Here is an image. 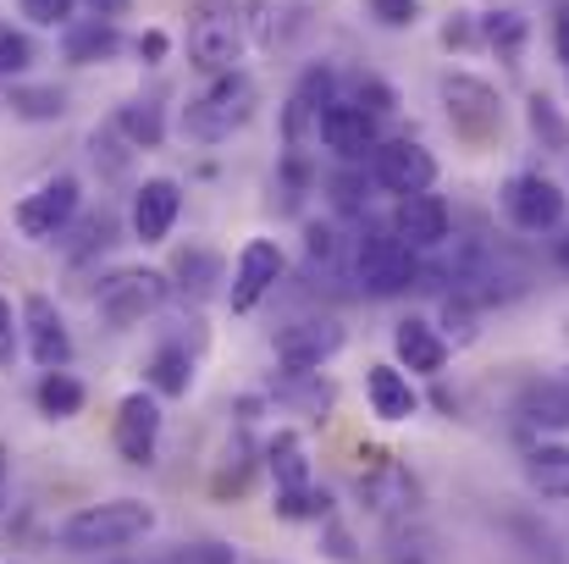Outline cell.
<instances>
[{"label":"cell","mask_w":569,"mask_h":564,"mask_svg":"<svg viewBox=\"0 0 569 564\" xmlns=\"http://www.w3.org/2000/svg\"><path fill=\"white\" fill-rule=\"evenodd\" d=\"M349 271H355L360 294L398 299V294H409V288L420 283L426 266H420V249H415L392 221H366L360 238H355V249H349Z\"/></svg>","instance_id":"1"},{"label":"cell","mask_w":569,"mask_h":564,"mask_svg":"<svg viewBox=\"0 0 569 564\" xmlns=\"http://www.w3.org/2000/svg\"><path fill=\"white\" fill-rule=\"evenodd\" d=\"M150 532H156V509L144 498H100V504L72 509L56 526V548H67V554H111V548H128V543H139Z\"/></svg>","instance_id":"2"},{"label":"cell","mask_w":569,"mask_h":564,"mask_svg":"<svg viewBox=\"0 0 569 564\" xmlns=\"http://www.w3.org/2000/svg\"><path fill=\"white\" fill-rule=\"evenodd\" d=\"M254 106H260V83H254L243 67L216 72L189 106H183V139L204 145V150H210V145H227V139L254 117Z\"/></svg>","instance_id":"3"},{"label":"cell","mask_w":569,"mask_h":564,"mask_svg":"<svg viewBox=\"0 0 569 564\" xmlns=\"http://www.w3.org/2000/svg\"><path fill=\"white\" fill-rule=\"evenodd\" d=\"M167 299H172V277H167V271H156V266H117V271L100 277V288H94V316H100L111 333H128V327H139L144 316H156Z\"/></svg>","instance_id":"4"},{"label":"cell","mask_w":569,"mask_h":564,"mask_svg":"<svg viewBox=\"0 0 569 564\" xmlns=\"http://www.w3.org/2000/svg\"><path fill=\"white\" fill-rule=\"evenodd\" d=\"M78 210H83V184L72 172H56V178L33 184L11 205V221H17V232L28 244H50V238H61L78 221Z\"/></svg>","instance_id":"5"},{"label":"cell","mask_w":569,"mask_h":564,"mask_svg":"<svg viewBox=\"0 0 569 564\" xmlns=\"http://www.w3.org/2000/svg\"><path fill=\"white\" fill-rule=\"evenodd\" d=\"M503 216L515 232H531V238H553L569 221V194L548 172H515L503 194H498Z\"/></svg>","instance_id":"6"},{"label":"cell","mask_w":569,"mask_h":564,"mask_svg":"<svg viewBox=\"0 0 569 564\" xmlns=\"http://www.w3.org/2000/svg\"><path fill=\"white\" fill-rule=\"evenodd\" d=\"M442 111H448V122L465 145H492L503 133V100L476 72H448L442 78Z\"/></svg>","instance_id":"7"},{"label":"cell","mask_w":569,"mask_h":564,"mask_svg":"<svg viewBox=\"0 0 569 564\" xmlns=\"http://www.w3.org/2000/svg\"><path fill=\"white\" fill-rule=\"evenodd\" d=\"M349 333L338 316H293L271 333V355L282 372H327L343 355Z\"/></svg>","instance_id":"8"},{"label":"cell","mask_w":569,"mask_h":564,"mask_svg":"<svg viewBox=\"0 0 569 564\" xmlns=\"http://www.w3.org/2000/svg\"><path fill=\"white\" fill-rule=\"evenodd\" d=\"M288 277V255L277 238H249L232 260V277H227V310L232 316H249L266 294H277V283Z\"/></svg>","instance_id":"9"},{"label":"cell","mask_w":569,"mask_h":564,"mask_svg":"<svg viewBox=\"0 0 569 564\" xmlns=\"http://www.w3.org/2000/svg\"><path fill=\"white\" fill-rule=\"evenodd\" d=\"M161 432H167V409L150 387H133L122 404H117V420H111V443L128 465H156L161 454Z\"/></svg>","instance_id":"10"},{"label":"cell","mask_w":569,"mask_h":564,"mask_svg":"<svg viewBox=\"0 0 569 564\" xmlns=\"http://www.w3.org/2000/svg\"><path fill=\"white\" fill-rule=\"evenodd\" d=\"M371 184L392 199H409V194H426L437 184V156L420 145V139H381L377 156L366 161Z\"/></svg>","instance_id":"11"},{"label":"cell","mask_w":569,"mask_h":564,"mask_svg":"<svg viewBox=\"0 0 569 564\" xmlns=\"http://www.w3.org/2000/svg\"><path fill=\"white\" fill-rule=\"evenodd\" d=\"M338 100V72L332 67H310L299 83H293V95H288V106H282V145L288 150H310V145H321V111Z\"/></svg>","instance_id":"12"},{"label":"cell","mask_w":569,"mask_h":564,"mask_svg":"<svg viewBox=\"0 0 569 564\" xmlns=\"http://www.w3.org/2000/svg\"><path fill=\"white\" fill-rule=\"evenodd\" d=\"M22 349L39 372H67L72 366V327L56 310L50 294H28L22 299Z\"/></svg>","instance_id":"13"},{"label":"cell","mask_w":569,"mask_h":564,"mask_svg":"<svg viewBox=\"0 0 569 564\" xmlns=\"http://www.w3.org/2000/svg\"><path fill=\"white\" fill-rule=\"evenodd\" d=\"M321 145H327L343 167H366L381 145V117H371L366 106H355V100L338 95V100L321 111Z\"/></svg>","instance_id":"14"},{"label":"cell","mask_w":569,"mask_h":564,"mask_svg":"<svg viewBox=\"0 0 569 564\" xmlns=\"http://www.w3.org/2000/svg\"><path fill=\"white\" fill-rule=\"evenodd\" d=\"M355 493H360V504H366L371 515H381V521H409L415 504H420L415 476H409L398 459H387V454H371V465L360 471Z\"/></svg>","instance_id":"15"},{"label":"cell","mask_w":569,"mask_h":564,"mask_svg":"<svg viewBox=\"0 0 569 564\" xmlns=\"http://www.w3.org/2000/svg\"><path fill=\"white\" fill-rule=\"evenodd\" d=\"M243 17H232V11H199L189 22V61L199 72H232L238 67V56H243Z\"/></svg>","instance_id":"16"},{"label":"cell","mask_w":569,"mask_h":564,"mask_svg":"<svg viewBox=\"0 0 569 564\" xmlns=\"http://www.w3.org/2000/svg\"><path fill=\"white\" fill-rule=\"evenodd\" d=\"M183 216V184L178 178H144L128 199V232L139 244H167Z\"/></svg>","instance_id":"17"},{"label":"cell","mask_w":569,"mask_h":564,"mask_svg":"<svg viewBox=\"0 0 569 564\" xmlns=\"http://www.w3.org/2000/svg\"><path fill=\"white\" fill-rule=\"evenodd\" d=\"M448 355H453V344L442 338L437 321H426V316L392 321V360L409 376H442L448 372Z\"/></svg>","instance_id":"18"},{"label":"cell","mask_w":569,"mask_h":564,"mask_svg":"<svg viewBox=\"0 0 569 564\" xmlns=\"http://www.w3.org/2000/svg\"><path fill=\"white\" fill-rule=\"evenodd\" d=\"M392 227L426 255V249H442V244H453V205L442 199V194H409V199H398V210H392Z\"/></svg>","instance_id":"19"},{"label":"cell","mask_w":569,"mask_h":564,"mask_svg":"<svg viewBox=\"0 0 569 564\" xmlns=\"http://www.w3.org/2000/svg\"><path fill=\"white\" fill-rule=\"evenodd\" d=\"M366 404H371L377 420L403 426V420L420 415V387L398 360H377V366H366Z\"/></svg>","instance_id":"20"},{"label":"cell","mask_w":569,"mask_h":564,"mask_svg":"<svg viewBox=\"0 0 569 564\" xmlns=\"http://www.w3.org/2000/svg\"><path fill=\"white\" fill-rule=\"evenodd\" d=\"M167 277H172V294H183L189 305H204V299H216V294L227 299V277H232V271H227V260H221L216 249L189 244V249L172 255V271H167Z\"/></svg>","instance_id":"21"},{"label":"cell","mask_w":569,"mask_h":564,"mask_svg":"<svg viewBox=\"0 0 569 564\" xmlns=\"http://www.w3.org/2000/svg\"><path fill=\"white\" fill-rule=\"evenodd\" d=\"M144 387H150L156 398H189V387H193L189 344H178V338L156 344V355H150V366H144Z\"/></svg>","instance_id":"22"},{"label":"cell","mask_w":569,"mask_h":564,"mask_svg":"<svg viewBox=\"0 0 569 564\" xmlns=\"http://www.w3.org/2000/svg\"><path fill=\"white\" fill-rule=\"evenodd\" d=\"M67 61L72 67H94V61H117L122 56V28L106 22V17H89V22H72L67 39H61Z\"/></svg>","instance_id":"23"},{"label":"cell","mask_w":569,"mask_h":564,"mask_svg":"<svg viewBox=\"0 0 569 564\" xmlns=\"http://www.w3.org/2000/svg\"><path fill=\"white\" fill-rule=\"evenodd\" d=\"M526 482L537 498L569 504V443H537L526 448Z\"/></svg>","instance_id":"24"},{"label":"cell","mask_w":569,"mask_h":564,"mask_svg":"<svg viewBox=\"0 0 569 564\" xmlns=\"http://www.w3.org/2000/svg\"><path fill=\"white\" fill-rule=\"evenodd\" d=\"M266 471H271L277 493L316 487V476H310V448H305V437H299V432H277V437L266 443Z\"/></svg>","instance_id":"25"},{"label":"cell","mask_w":569,"mask_h":564,"mask_svg":"<svg viewBox=\"0 0 569 564\" xmlns=\"http://www.w3.org/2000/svg\"><path fill=\"white\" fill-rule=\"evenodd\" d=\"M111 128L128 139V150H161L167 145V106L161 100H128Z\"/></svg>","instance_id":"26"},{"label":"cell","mask_w":569,"mask_h":564,"mask_svg":"<svg viewBox=\"0 0 569 564\" xmlns=\"http://www.w3.org/2000/svg\"><path fill=\"white\" fill-rule=\"evenodd\" d=\"M33 404H39L44 420H72V415H83L89 387H83L72 372H44L39 382H33Z\"/></svg>","instance_id":"27"},{"label":"cell","mask_w":569,"mask_h":564,"mask_svg":"<svg viewBox=\"0 0 569 564\" xmlns=\"http://www.w3.org/2000/svg\"><path fill=\"white\" fill-rule=\"evenodd\" d=\"M349 238L338 232V221H310L305 227V266L316 271V277H338L343 266H349Z\"/></svg>","instance_id":"28"},{"label":"cell","mask_w":569,"mask_h":564,"mask_svg":"<svg viewBox=\"0 0 569 564\" xmlns=\"http://www.w3.org/2000/svg\"><path fill=\"white\" fill-rule=\"evenodd\" d=\"M526 39H531V22H526L520 11H487V17H481V44H487L498 61L520 67V56H526Z\"/></svg>","instance_id":"29"},{"label":"cell","mask_w":569,"mask_h":564,"mask_svg":"<svg viewBox=\"0 0 569 564\" xmlns=\"http://www.w3.org/2000/svg\"><path fill=\"white\" fill-rule=\"evenodd\" d=\"M277 398L288 404V409H305V415H327L332 409V382L321 372H288V382L277 387Z\"/></svg>","instance_id":"30"},{"label":"cell","mask_w":569,"mask_h":564,"mask_svg":"<svg viewBox=\"0 0 569 564\" xmlns=\"http://www.w3.org/2000/svg\"><path fill=\"white\" fill-rule=\"evenodd\" d=\"M526 122H531V133H537V145H542V150L569 156V122H565V111H559L548 95H531V100H526Z\"/></svg>","instance_id":"31"},{"label":"cell","mask_w":569,"mask_h":564,"mask_svg":"<svg viewBox=\"0 0 569 564\" xmlns=\"http://www.w3.org/2000/svg\"><path fill=\"white\" fill-rule=\"evenodd\" d=\"M11 111L22 122H61L67 117V95L56 83H28V89H11Z\"/></svg>","instance_id":"32"},{"label":"cell","mask_w":569,"mask_h":564,"mask_svg":"<svg viewBox=\"0 0 569 564\" xmlns=\"http://www.w3.org/2000/svg\"><path fill=\"white\" fill-rule=\"evenodd\" d=\"M33 61H39V50H33L28 28H11V22H0V78H22Z\"/></svg>","instance_id":"33"},{"label":"cell","mask_w":569,"mask_h":564,"mask_svg":"<svg viewBox=\"0 0 569 564\" xmlns=\"http://www.w3.org/2000/svg\"><path fill=\"white\" fill-rule=\"evenodd\" d=\"M327 504H332V498H327V493H316V487L277 493V515H282V521H327V515H332Z\"/></svg>","instance_id":"34"},{"label":"cell","mask_w":569,"mask_h":564,"mask_svg":"<svg viewBox=\"0 0 569 564\" xmlns=\"http://www.w3.org/2000/svg\"><path fill=\"white\" fill-rule=\"evenodd\" d=\"M17 349H22V305L0 294V372L17 366Z\"/></svg>","instance_id":"35"},{"label":"cell","mask_w":569,"mask_h":564,"mask_svg":"<svg viewBox=\"0 0 569 564\" xmlns=\"http://www.w3.org/2000/svg\"><path fill=\"white\" fill-rule=\"evenodd\" d=\"M355 106H366L371 117H392V111H398V95H392V83H387V78L366 72V78L355 83Z\"/></svg>","instance_id":"36"},{"label":"cell","mask_w":569,"mask_h":564,"mask_svg":"<svg viewBox=\"0 0 569 564\" xmlns=\"http://www.w3.org/2000/svg\"><path fill=\"white\" fill-rule=\"evenodd\" d=\"M83 0H22V17L33 22V28H72V11H78Z\"/></svg>","instance_id":"37"},{"label":"cell","mask_w":569,"mask_h":564,"mask_svg":"<svg viewBox=\"0 0 569 564\" xmlns=\"http://www.w3.org/2000/svg\"><path fill=\"white\" fill-rule=\"evenodd\" d=\"M366 6H371V17H377L381 28H392V33L420 22V0H366Z\"/></svg>","instance_id":"38"},{"label":"cell","mask_w":569,"mask_h":564,"mask_svg":"<svg viewBox=\"0 0 569 564\" xmlns=\"http://www.w3.org/2000/svg\"><path fill=\"white\" fill-rule=\"evenodd\" d=\"M210 487H216V498L243 493V487H249V454H243V448H238V454H227V465L216 471V482H210Z\"/></svg>","instance_id":"39"},{"label":"cell","mask_w":569,"mask_h":564,"mask_svg":"<svg viewBox=\"0 0 569 564\" xmlns=\"http://www.w3.org/2000/svg\"><path fill=\"white\" fill-rule=\"evenodd\" d=\"M476 39H481V22H476V17L453 11V17L442 22V44H448V50H465V44H476Z\"/></svg>","instance_id":"40"},{"label":"cell","mask_w":569,"mask_h":564,"mask_svg":"<svg viewBox=\"0 0 569 564\" xmlns=\"http://www.w3.org/2000/svg\"><path fill=\"white\" fill-rule=\"evenodd\" d=\"M133 50H139V61H144V67H161V61L172 56V39H167L161 28H144V33L133 39Z\"/></svg>","instance_id":"41"},{"label":"cell","mask_w":569,"mask_h":564,"mask_svg":"<svg viewBox=\"0 0 569 564\" xmlns=\"http://www.w3.org/2000/svg\"><path fill=\"white\" fill-rule=\"evenodd\" d=\"M321 526H327V554H332V560H338V564H360V548H355V537H349V532H343L338 521H321Z\"/></svg>","instance_id":"42"},{"label":"cell","mask_w":569,"mask_h":564,"mask_svg":"<svg viewBox=\"0 0 569 564\" xmlns=\"http://www.w3.org/2000/svg\"><path fill=\"white\" fill-rule=\"evenodd\" d=\"M178 564H232V548L227 543H193V548H183Z\"/></svg>","instance_id":"43"},{"label":"cell","mask_w":569,"mask_h":564,"mask_svg":"<svg viewBox=\"0 0 569 564\" xmlns=\"http://www.w3.org/2000/svg\"><path fill=\"white\" fill-rule=\"evenodd\" d=\"M83 6H89V17H106V22H117V17L133 11V0H83Z\"/></svg>","instance_id":"44"},{"label":"cell","mask_w":569,"mask_h":564,"mask_svg":"<svg viewBox=\"0 0 569 564\" xmlns=\"http://www.w3.org/2000/svg\"><path fill=\"white\" fill-rule=\"evenodd\" d=\"M553 50H559V61L569 67V6H559V17H553Z\"/></svg>","instance_id":"45"},{"label":"cell","mask_w":569,"mask_h":564,"mask_svg":"<svg viewBox=\"0 0 569 564\" xmlns=\"http://www.w3.org/2000/svg\"><path fill=\"white\" fill-rule=\"evenodd\" d=\"M6 471H11V454L0 448V504H6Z\"/></svg>","instance_id":"46"},{"label":"cell","mask_w":569,"mask_h":564,"mask_svg":"<svg viewBox=\"0 0 569 564\" xmlns=\"http://www.w3.org/2000/svg\"><path fill=\"white\" fill-rule=\"evenodd\" d=\"M559 266H565V271H569V238H565V244H559Z\"/></svg>","instance_id":"47"},{"label":"cell","mask_w":569,"mask_h":564,"mask_svg":"<svg viewBox=\"0 0 569 564\" xmlns=\"http://www.w3.org/2000/svg\"><path fill=\"white\" fill-rule=\"evenodd\" d=\"M254 564H277V560H254Z\"/></svg>","instance_id":"48"}]
</instances>
